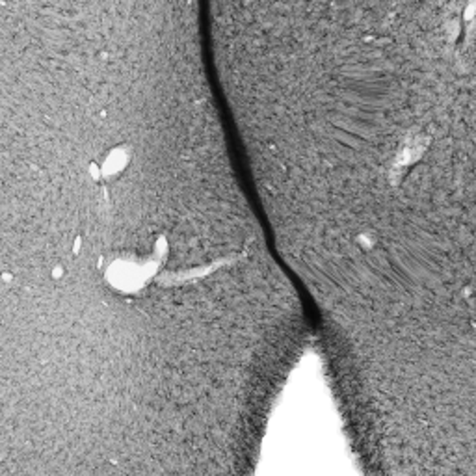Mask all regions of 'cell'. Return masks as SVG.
<instances>
[{"label": "cell", "mask_w": 476, "mask_h": 476, "mask_svg": "<svg viewBox=\"0 0 476 476\" xmlns=\"http://www.w3.org/2000/svg\"><path fill=\"white\" fill-rule=\"evenodd\" d=\"M129 159L130 153L125 149V147H114L112 151L105 154V160L99 166L101 168L102 177H112V175L120 174L123 169L129 166Z\"/></svg>", "instance_id": "obj_1"}]
</instances>
